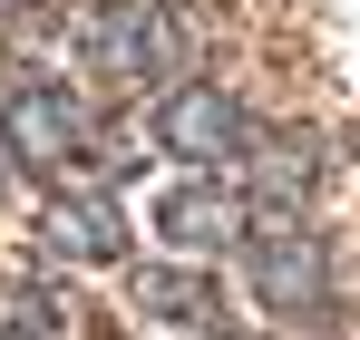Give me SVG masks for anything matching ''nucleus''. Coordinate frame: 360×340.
Wrapping results in <instances>:
<instances>
[{"label": "nucleus", "mask_w": 360, "mask_h": 340, "mask_svg": "<svg viewBox=\"0 0 360 340\" xmlns=\"http://www.w3.org/2000/svg\"><path fill=\"white\" fill-rule=\"evenodd\" d=\"M156 136H166V156H185V166H224L243 146V117H234L224 88H176L156 107Z\"/></svg>", "instance_id": "obj_2"}, {"label": "nucleus", "mask_w": 360, "mask_h": 340, "mask_svg": "<svg viewBox=\"0 0 360 340\" xmlns=\"http://www.w3.org/2000/svg\"><path fill=\"white\" fill-rule=\"evenodd\" d=\"M156 224H166V243H176V253H214L243 214L214 195V185H185V195H166V214H156Z\"/></svg>", "instance_id": "obj_4"}, {"label": "nucleus", "mask_w": 360, "mask_h": 340, "mask_svg": "<svg viewBox=\"0 0 360 340\" xmlns=\"http://www.w3.org/2000/svg\"><path fill=\"white\" fill-rule=\"evenodd\" d=\"M136 311L166 331H205L214 321V282L205 273H136Z\"/></svg>", "instance_id": "obj_5"}, {"label": "nucleus", "mask_w": 360, "mask_h": 340, "mask_svg": "<svg viewBox=\"0 0 360 340\" xmlns=\"http://www.w3.org/2000/svg\"><path fill=\"white\" fill-rule=\"evenodd\" d=\"M49 243H59V253H78V263H117L127 214H117V204H59V214H49Z\"/></svg>", "instance_id": "obj_6"}, {"label": "nucleus", "mask_w": 360, "mask_h": 340, "mask_svg": "<svg viewBox=\"0 0 360 340\" xmlns=\"http://www.w3.org/2000/svg\"><path fill=\"white\" fill-rule=\"evenodd\" d=\"M253 292L292 321H321L331 311V263H321V233L302 224H263L253 233Z\"/></svg>", "instance_id": "obj_1"}, {"label": "nucleus", "mask_w": 360, "mask_h": 340, "mask_svg": "<svg viewBox=\"0 0 360 340\" xmlns=\"http://www.w3.org/2000/svg\"><path fill=\"white\" fill-rule=\"evenodd\" d=\"M10 136H20V146H30V166H39V156H78V136H88V117L68 107L59 88H30V98L10 107Z\"/></svg>", "instance_id": "obj_3"}]
</instances>
